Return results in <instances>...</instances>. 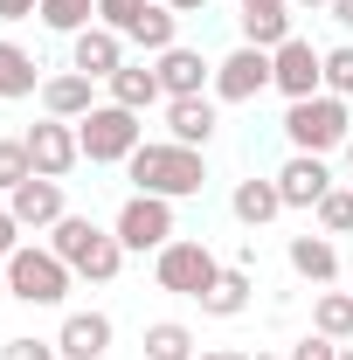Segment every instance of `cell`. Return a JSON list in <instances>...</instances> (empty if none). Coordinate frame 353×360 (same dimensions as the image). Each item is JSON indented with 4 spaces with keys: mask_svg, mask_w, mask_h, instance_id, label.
<instances>
[{
    "mask_svg": "<svg viewBox=\"0 0 353 360\" xmlns=\"http://www.w3.org/2000/svg\"><path fill=\"white\" fill-rule=\"evenodd\" d=\"M125 174H132V194L187 201V194H201V187H208V160H201L194 146H174V139H146L132 160H125Z\"/></svg>",
    "mask_w": 353,
    "mask_h": 360,
    "instance_id": "6da1fadb",
    "label": "cell"
},
{
    "mask_svg": "<svg viewBox=\"0 0 353 360\" xmlns=\"http://www.w3.org/2000/svg\"><path fill=\"white\" fill-rule=\"evenodd\" d=\"M49 250L77 270L84 284H111V277L125 270V243H118L111 229H97L90 215H63V222L49 229Z\"/></svg>",
    "mask_w": 353,
    "mask_h": 360,
    "instance_id": "7a4b0ae2",
    "label": "cell"
},
{
    "mask_svg": "<svg viewBox=\"0 0 353 360\" xmlns=\"http://www.w3.org/2000/svg\"><path fill=\"white\" fill-rule=\"evenodd\" d=\"M70 284H77V270L63 264L49 243H21L7 257V298H21V305H63Z\"/></svg>",
    "mask_w": 353,
    "mask_h": 360,
    "instance_id": "3957f363",
    "label": "cell"
},
{
    "mask_svg": "<svg viewBox=\"0 0 353 360\" xmlns=\"http://www.w3.org/2000/svg\"><path fill=\"white\" fill-rule=\"evenodd\" d=\"M284 139H291V153H333V146H347L353 139V118H347V97H333V90H319V97H298L291 111H284Z\"/></svg>",
    "mask_w": 353,
    "mask_h": 360,
    "instance_id": "277c9868",
    "label": "cell"
},
{
    "mask_svg": "<svg viewBox=\"0 0 353 360\" xmlns=\"http://www.w3.org/2000/svg\"><path fill=\"white\" fill-rule=\"evenodd\" d=\"M77 146H84L90 167H125L139 146H146V125H139V111H125V104H97L90 118H77Z\"/></svg>",
    "mask_w": 353,
    "mask_h": 360,
    "instance_id": "5b68a950",
    "label": "cell"
},
{
    "mask_svg": "<svg viewBox=\"0 0 353 360\" xmlns=\"http://www.w3.org/2000/svg\"><path fill=\"white\" fill-rule=\"evenodd\" d=\"M153 277H160V291H174V298H194V305H201V291L222 277V264H215V250H208V243L174 236V243L153 257Z\"/></svg>",
    "mask_w": 353,
    "mask_h": 360,
    "instance_id": "8992f818",
    "label": "cell"
},
{
    "mask_svg": "<svg viewBox=\"0 0 353 360\" xmlns=\"http://www.w3.org/2000/svg\"><path fill=\"white\" fill-rule=\"evenodd\" d=\"M111 236L125 243V257H160L167 243H174L180 229H174V201H160V194H132L125 208H118V222H111Z\"/></svg>",
    "mask_w": 353,
    "mask_h": 360,
    "instance_id": "52a82bcc",
    "label": "cell"
},
{
    "mask_svg": "<svg viewBox=\"0 0 353 360\" xmlns=\"http://www.w3.org/2000/svg\"><path fill=\"white\" fill-rule=\"evenodd\" d=\"M270 90H284V104L319 97V90H326V49H312L305 35H291L284 49H270Z\"/></svg>",
    "mask_w": 353,
    "mask_h": 360,
    "instance_id": "ba28073f",
    "label": "cell"
},
{
    "mask_svg": "<svg viewBox=\"0 0 353 360\" xmlns=\"http://www.w3.org/2000/svg\"><path fill=\"white\" fill-rule=\"evenodd\" d=\"M264 90H270V49L236 42L215 63V104H257Z\"/></svg>",
    "mask_w": 353,
    "mask_h": 360,
    "instance_id": "9c48e42d",
    "label": "cell"
},
{
    "mask_svg": "<svg viewBox=\"0 0 353 360\" xmlns=\"http://www.w3.org/2000/svg\"><path fill=\"white\" fill-rule=\"evenodd\" d=\"M28 160H35V174L42 180H63L77 160H84V146H77V125L70 118H42V125H28Z\"/></svg>",
    "mask_w": 353,
    "mask_h": 360,
    "instance_id": "30bf717a",
    "label": "cell"
},
{
    "mask_svg": "<svg viewBox=\"0 0 353 360\" xmlns=\"http://www.w3.org/2000/svg\"><path fill=\"white\" fill-rule=\"evenodd\" d=\"M125 63H132V56H125V35L104 28V21H90L84 35H70V70H84V77H97V84H111Z\"/></svg>",
    "mask_w": 353,
    "mask_h": 360,
    "instance_id": "8fae6325",
    "label": "cell"
},
{
    "mask_svg": "<svg viewBox=\"0 0 353 360\" xmlns=\"http://www.w3.org/2000/svg\"><path fill=\"white\" fill-rule=\"evenodd\" d=\"M270 180H277L284 208H319V201L333 194V174H326V160H319V153H291Z\"/></svg>",
    "mask_w": 353,
    "mask_h": 360,
    "instance_id": "7c38bea8",
    "label": "cell"
},
{
    "mask_svg": "<svg viewBox=\"0 0 353 360\" xmlns=\"http://www.w3.org/2000/svg\"><path fill=\"white\" fill-rule=\"evenodd\" d=\"M153 70H160V90L167 97H208L215 90V63H201V49L174 42L167 56H153Z\"/></svg>",
    "mask_w": 353,
    "mask_h": 360,
    "instance_id": "4fadbf2b",
    "label": "cell"
},
{
    "mask_svg": "<svg viewBox=\"0 0 353 360\" xmlns=\"http://www.w3.org/2000/svg\"><path fill=\"white\" fill-rule=\"evenodd\" d=\"M215 125H222V104H215V90L208 97H167V139L174 146H208L215 139Z\"/></svg>",
    "mask_w": 353,
    "mask_h": 360,
    "instance_id": "5bb4252c",
    "label": "cell"
},
{
    "mask_svg": "<svg viewBox=\"0 0 353 360\" xmlns=\"http://www.w3.org/2000/svg\"><path fill=\"white\" fill-rule=\"evenodd\" d=\"M111 340H118L111 312H70V319H63V333H56V354H63V360H104V354H111Z\"/></svg>",
    "mask_w": 353,
    "mask_h": 360,
    "instance_id": "9a60e30c",
    "label": "cell"
},
{
    "mask_svg": "<svg viewBox=\"0 0 353 360\" xmlns=\"http://www.w3.org/2000/svg\"><path fill=\"white\" fill-rule=\"evenodd\" d=\"M7 208H14V222L21 229H56L63 215H70V201H63V180H21L14 194H7Z\"/></svg>",
    "mask_w": 353,
    "mask_h": 360,
    "instance_id": "2e32d148",
    "label": "cell"
},
{
    "mask_svg": "<svg viewBox=\"0 0 353 360\" xmlns=\"http://www.w3.org/2000/svg\"><path fill=\"white\" fill-rule=\"evenodd\" d=\"M42 111L49 118H90L97 111V77H84V70H56V77H42Z\"/></svg>",
    "mask_w": 353,
    "mask_h": 360,
    "instance_id": "e0dca14e",
    "label": "cell"
},
{
    "mask_svg": "<svg viewBox=\"0 0 353 360\" xmlns=\"http://www.w3.org/2000/svg\"><path fill=\"white\" fill-rule=\"evenodd\" d=\"M104 90H111L104 104H125V111H139V118H146L153 104H167V90H160V70H153V63H125Z\"/></svg>",
    "mask_w": 353,
    "mask_h": 360,
    "instance_id": "ac0fdd59",
    "label": "cell"
},
{
    "mask_svg": "<svg viewBox=\"0 0 353 360\" xmlns=\"http://www.w3.org/2000/svg\"><path fill=\"white\" fill-rule=\"evenodd\" d=\"M229 215L243 229H264L284 215V194H277V180H236V194H229Z\"/></svg>",
    "mask_w": 353,
    "mask_h": 360,
    "instance_id": "d6986e66",
    "label": "cell"
},
{
    "mask_svg": "<svg viewBox=\"0 0 353 360\" xmlns=\"http://www.w3.org/2000/svg\"><path fill=\"white\" fill-rule=\"evenodd\" d=\"M284 257H291V270H298L305 284H333V277H340V250H333V236H291Z\"/></svg>",
    "mask_w": 353,
    "mask_h": 360,
    "instance_id": "ffe728a7",
    "label": "cell"
},
{
    "mask_svg": "<svg viewBox=\"0 0 353 360\" xmlns=\"http://www.w3.org/2000/svg\"><path fill=\"white\" fill-rule=\"evenodd\" d=\"M250 298H257L250 270H229V264H222V277L201 291V312H208V319H243V312H250Z\"/></svg>",
    "mask_w": 353,
    "mask_h": 360,
    "instance_id": "44dd1931",
    "label": "cell"
},
{
    "mask_svg": "<svg viewBox=\"0 0 353 360\" xmlns=\"http://www.w3.org/2000/svg\"><path fill=\"white\" fill-rule=\"evenodd\" d=\"M35 90H42V63L21 42H0V97L14 104V97H35Z\"/></svg>",
    "mask_w": 353,
    "mask_h": 360,
    "instance_id": "7402d4cb",
    "label": "cell"
},
{
    "mask_svg": "<svg viewBox=\"0 0 353 360\" xmlns=\"http://www.w3.org/2000/svg\"><path fill=\"white\" fill-rule=\"evenodd\" d=\"M125 42H139L146 56H167V49L180 42V14L167 7V0H153V7H146V14L132 21V35H125Z\"/></svg>",
    "mask_w": 353,
    "mask_h": 360,
    "instance_id": "603a6c76",
    "label": "cell"
},
{
    "mask_svg": "<svg viewBox=\"0 0 353 360\" xmlns=\"http://www.w3.org/2000/svg\"><path fill=\"white\" fill-rule=\"evenodd\" d=\"M312 333H326V340H353V291H319L312 298Z\"/></svg>",
    "mask_w": 353,
    "mask_h": 360,
    "instance_id": "cb8c5ba5",
    "label": "cell"
},
{
    "mask_svg": "<svg viewBox=\"0 0 353 360\" xmlns=\"http://www.w3.org/2000/svg\"><path fill=\"white\" fill-rule=\"evenodd\" d=\"M194 354H201V340L180 319H153L146 326V360H194Z\"/></svg>",
    "mask_w": 353,
    "mask_h": 360,
    "instance_id": "d4e9b609",
    "label": "cell"
},
{
    "mask_svg": "<svg viewBox=\"0 0 353 360\" xmlns=\"http://www.w3.org/2000/svg\"><path fill=\"white\" fill-rule=\"evenodd\" d=\"M90 21H97V0H42V28L56 35H84Z\"/></svg>",
    "mask_w": 353,
    "mask_h": 360,
    "instance_id": "484cf974",
    "label": "cell"
},
{
    "mask_svg": "<svg viewBox=\"0 0 353 360\" xmlns=\"http://www.w3.org/2000/svg\"><path fill=\"white\" fill-rule=\"evenodd\" d=\"M312 215H319V236H353V187H333Z\"/></svg>",
    "mask_w": 353,
    "mask_h": 360,
    "instance_id": "4316f807",
    "label": "cell"
},
{
    "mask_svg": "<svg viewBox=\"0 0 353 360\" xmlns=\"http://www.w3.org/2000/svg\"><path fill=\"white\" fill-rule=\"evenodd\" d=\"M21 180H35V160H28V139H0V194H14Z\"/></svg>",
    "mask_w": 353,
    "mask_h": 360,
    "instance_id": "83f0119b",
    "label": "cell"
},
{
    "mask_svg": "<svg viewBox=\"0 0 353 360\" xmlns=\"http://www.w3.org/2000/svg\"><path fill=\"white\" fill-rule=\"evenodd\" d=\"M326 90L333 97H353V42L326 49Z\"/></svg>",
    "mask_w": 353,
    "mask_h": 360,
    "instance_id": "f1b7e54d",
    "label": "cell"
},
{
    "mask_svg": "<svg viewBox=\"0 0 353 360\" xmlns=\"http://www.w3.org/2000/svg\"><path fill=\"white\" fill-rule=\"evenodd\" d=\"M146 7H153V0H97V21L118 28V35H132V21L146 14Z\"/></svg>",
    "mask_w": 353,
    "mask_h": 360,
    "instance_id": "f546056e",
    "label": "cell"
},
{
    "mask_svg": "<svg viewBox=\"0 0 353 360\" xmlns=\"http://www.w3.org/2000/svg\"><path fill=\"white\" fill-rule=\"evenodd\" d=\"M0 360H63L56 340H0Z\"/></svg>",
    "mask_w": 353,
    "mask_h": 360,
    "instance_id": "4dcf8cb0",
    "label": "cell"
},
{
    "mask_svg": "<svg viewBox=\"0 0 353 360\" xmlns=\"http://www.w3.org/2000/svg\"><path fill=\"white\" fill-rule=\"evenodd\" d=\"M291 360H340V340H326V333H305V340L291 347Z\"/></svg>",
    "mask_w": 353,
    "mask_h": 360,
    "instance_id": "1f68e13d",
    "label": "cell"
},
{
    "mask_svg": "<svg viewBox=\"0 0 353 360\" xmlns=\"http://www.w3.org/2000/svg\"><path fill=\"white\" fill-rule=\"evenodd\" d=\"M21 243H28V229L14 222V208H7V201H0V264H7V257H14V250H21Z\"/></svg>",
    "mask_w": 353,
    "mask_h": 360,
    "instance_id": "d6a6232c",
    "label": "cell"
},
{
    "mask_svg": "<svg viewBox=\"0 0 353 360\" xmlns=\"http://www.w3.org/2000/svg\"><path fill=\"white\" fill-rule=\"evenodd\" d=\"M28 14H42V0H0V21H28Z\"/></svg>",
    "mask_w": 353,
    "mask_h": 360,
    "instance_id": "836d02e7",
    "label": "cell"
},
{
    "mask_svg": "<svg viewBox=\"0 0 353 360\" xmlns=\"http://www.w3.org/2000/svg\"><path fill=\"white\" fill-rule=\"evenodd\" d=\"M194 360H257V354H243V347H201Z\"/></svg>",
    "mask_w": 353,
    "mask_h": 360,
    "instance_id": "e575fe53",
    "label": "cell"
},
{
    "mask_svg": "<svg viewBox=\"0 0 353 360\" xmlns=\"http://www.w3.org/2000/svg\"><path fill=\"white\" fill-rule=\"evenodd\" d=\"M326 14H333V21H340V28H347V35H353V0H333Z\"/></svg>",
    "mask_w": 353,
    "mask_h": 360,
    "instance_id": "d590c367",
    "label": "cell"
},
{
    "mask_svg": "<svg viewBox=\"0 0 353 360\" xmlns=\"http://www.w3.org/2000/svg\"><path fill=\"white\" fill-rule=\"evenodd\" d=\"M264 7H291V0H243V14H264Z\"/></svg>",
    "mask_w": 353,
    "mask_h": 360,
    "instance_id": "8d00e7d4",
    "label": "cell"
},
{
    "mask_svg": "<svg viewBox=\"0 0 353 360\" xmlns=\"http://www.w3.org/2000/svg\"><path fill=\"white\" fill-rule=\"evenodd\" d=\"M167 7H174V14H201L208 0H167Z\"/></svg>",
    "mask_w": 353,
    "mask_h": 360,
    "instance_id": "74e56055",
    "label": "cell"
},
{
    "mask_svg": "<svg viewBox=\"0 0 353 360\" xmlns=\"http://www.w3.org/2000/svg\"><path fill=\"white\" fill-rule=\"evenodd\" d=\"M291 7H312V14H326V7H333V0H291Z\"/></svg>",
    "mask_w": 353,
    "mask_h": 360,
    "instance_id": "f35d334b",
    "label": "cell"
},
{
    "mask_svg": "<svg viewBox=\"0 0 353 360\" xmlns=\"http://www.w3.org/2000/svg\"><path fill=\"white\" fill-rule=\"evenodd\" d=\"M0 298H7V264H0Z\"/></svg>",
    "mask_w": 353,
    "mask_h": 360,
    "instance_id": "ab89813d",
    "label": "cell"
},
{
    "mask_svg": "<svg viewBox=\"0 0 353 360\" xmlns=\"http://www.w3.org/2000/svg\"><path fill=\"white\" fill-rule=\"evenodd\" d=\"M340 360H353V347H340Z\"/></svg>",
    "mask_w": 353,
    "mask_h": 360,
    "instance_id": "60d3db41",
    "label": "cell"
},
{
    "mask_svg": "<svg viewBox=\"0 0 353 360\" xmlns=\"http://www.w3.org/2000/svg\"><path fill=\"white\" fill-rule=\"evenodd\" d=\"M347 167H353V139H347Z\"/></svg>",
    "mask_w": 353,
    "mask_h": 360,
    "instance_id": "b9f144b4",
    "label": "cell"
}]
</instances>
